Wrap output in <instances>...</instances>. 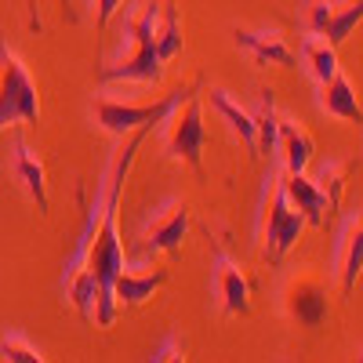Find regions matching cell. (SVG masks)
<instances>
[{"instance_id": "obj_1", "label": "cell", "mask_w": 363, "mask_h": 363, "mask_svg": "<svg viewBox=\"0 0 363 363\" xmlns=\"http://www.w3.org/2000/svg\"><path fill=\"white\" fill-rule=\"evenodd\" d=\"M160 124H142L138 131L124 135V149L116 153L113 160V171H109V193H106V207H102V218L95 225V233H91L87 240V247H84V272H91L99 284V298H95V320L91 323H99V327H113L116 320V298H113V280L120 277V272L128 269V258H124V244H120V229H116V215H120V196H124V182L135 167V157H138V149L142 142L153 135ZM77 269V272H80ZM73 277V272H69ZM66 280V277H62Z\"/></svg>"}, {"instance_id": "obj_2", "label": "cell", "mask_w": 363, "mask_h": 363, "mask_svg": "<svg viewBox=\"0 0 363 363\" xmlns=\"http://www.w3.org/2000/svg\"><path fill=\"white\" fill-rule=\"evenodd\" d=\"M37 120H40L37 80L29 77L22 58L0 40V131L11 124H37Z\"/></svg>"}, {"instance_id": "obj_3", "label": "cell", "mask_w": 363, "mask_h": 363, "mask_svg": "<svg viewBox=\"0 0 363 363\" xmlns=\"http://www.w3.org/2000/svg\"><path fill=\"white\" fill-rule=\"evenodd\" d=\"M157 15H160V4L153 0V4H145V11L128 26L135 51H131L128 58H120V62L99 69V80H102V84H113V80L160 84V77H164V62H160V55H157V48H153V26H157Z\"/></svg>"}, {"instance_id": "obj_4", "label": "cell", "mask_w": 363, "mask_h": 363, "mask_svg": "<svg viewBox=\"0 0 363 363\" xmlns=\"http://www.w3.org/2000/svg\"><path fill=\"white\" fill-rule=\"evenodd\" d=\"M193 91H196V84H193V87L174 91V95H167L164 102H153V106L113 102V99L95 95V102H91V116H95V124H99L102 131H109V135H116V138H124V135L138 131L142 124H167V116H171L182 102H186V99L193 95Z\"/></svg>"}, {"instance_id": "obj_5", "label": "cell", "mask_w": 363, "mask_h": 363, "mask_svg": "<svg viewBox=\"0 0 363 363\" xmlns=\"http://www.w3.org/2000/svg\"><path fill=\"white\" fill-rule=\"evenodd\" d=\"M301 229H306V218L291 207V200L280 186V174H272V196H269L265 218H262V255L269 262H280L301 240Z\"/></svg>"}, {"instance_id": "obj_6", "label": "cell", "mask_w": 363, "mask_h": 363, "mask_svg": "<svg viewBox=\"0 0 363 363\" xmlns=\"http://www.w3.org/2000/svg\"><path fill=\"white\" fill-rule=\"evenodd\" d=\"M171 124V135H167V157L174 160H186L193 171H200L203 164V145H207V128H203V106H200V95L186 99V109H174L167 116Z\"/></svg>"}, {"instance_id": "obj_7", "label": "cell", "mask_w": 363, "mask_h": 363, "mask_svg": "<svg viewBox=\"0 0 363 363\" xmlns=\"http://www.w3.org/2000/svg\"><path fill=\"white\" fill-rule=\"evenodd\" d=\"M189 233V207L182 200H167L164 207H157L149 222L142 225V236H138V255L149 258V255H164V251H178L182 240Z\"/></svg>"}, {"instance_id": "obj_8", "label": "cell", "mask_w": 363, "mask_h": 363, "mask_svg": "<svg viewBox=\"0 0 363 363\" xmlns=\"http://www.w3.org/2000/svg\"><path fill=\"white\" fill-rule=\"evenodd\" d=\"M327 284L316 272H294L284 287V309L301 327H320L327 320Z\"/></svg>"}, {"instance_id": "obj_9", "label": "cell", "mask_w": 363, "mask_h": 363, "mask_svg": "<svg viewBox=\"0 0 363 363\" xmlns=\"http://www.w3.org/2000/svg\"><path fill=\"white\" fill-rule=\"evenodd\" d=\"M335 269H338L342 291L349 294L359 280V269H363V218H359V211H352V215L345 218V225H342V233H338Z\"/></svg>"}, {"instance_id": "obj_10", "label": "cell", "mask_w": 363, "mask_h": 363, "mask_svg": "<svg viewBox=\"0 0 363 363\" xmlns=\"http://www.w3.org/2000/svg\"><path fill=\"white\" fill-rule=\"evenodd\" d=\"M236 44L251 51V58L258 66H280V69H294L298 58L287 48L280 29H236Z\"/></svg>"}, {"instance_id": "obj_11", "label": "cell", "mask_w": 363, "mask_h": 363, "mask_svg": "<svg viewBox=\"0 0 363 363\" xmlns=\"http://www.w3.org/2000/svg\"><path fill=\"white\" fill-rule=\"evenodd\" d=\"M280 186H284V193H287L291 207L298 211L301 218H306V225H316V229H323V225H327L330 207H327L323 193L316 189V182H313V178H306V171H301V174H280Z\"/></svg>"}, {"instance_id": "obj_12", "label": "cell", "mask_w": 363, "mask_h": 363, "mask_svg": "<svg viewBox=\"0 0 363 363\" xmlns=\"http://www.w3.org/2000/svg\"><path fill=\"white\" fill-rule=\"evenodd\" d=\"M11 174L15 182L29 193V200L37 203L40 215H48V174H44V164L40 157L29 149L22 138H15V160H11Z\"/></svg>"}, {"instance_id": "obj_13", "label": "cell", "mask_w": 363, "mask_h": 363, "mask_svg": "<svg viewBox=\"0 0 363 363\" xmlns=\"http://www.w3.org/2000/svg\"><path fill=\"white\" fill-rule=\"evenodd\" d=\"M215 291L222 298V309L229 316H247L251 313V284L240 272V265H233L225 255H218V269H215Z\"/></svg>"}, {"instance_id": "obj_14", "label": "cell", "mask_w": 363, "mask_h": 363, "mask_svg": "<svg viewBox=\"0 0 363 363\" xmlns=\"http://www.w3.org/2000/svg\"><path fill=\"white\" fill-rule=\"evenodd\" d=\"M277 149L287 174H301L313 160V135L306 128H298V120H280L277 124Z\"/></svg>"}, {"instance_id": "obj_15", "label": "cell", "mask_w": 363, "mask_h": 363, "mask_svg": "<svg viewBox=\"0 0 363 363\" xmlns=\"http://www.w3.org/2000/svg\"><path fill=\"white\" fill-rule=\"evenodd\" d=\"M320 109L327 116H338V120H352V124H359L363 120V109H359V99H356V91L349 84V77L338 69L330 80L320 84Z\"/></svg>"}, {"instance_id": "obj_16", "label": "cell", "mask_w": 363, "mask_h": 363, "mask_svg": "<svg viewBox=\"0 0 363 363\" xmlns=\"http://www.w3.org/2000/svg\"><path fill=\"white\" fill-rule=\"evenodd\" d=\"M207 99H211V106L218 109V116L225 120V124L236 131V138L244 142V149L251 157H258V138H255V116L240 106V102H233L229 99V91H222V87H211L207 91Z\"/></svg>"}, {"instance_id": "obj_17", "label": "cell", "mask_w": 363, "mask_h": 363, "mask_svg": "<svg viewBox=\"0 0 363 363\" xmlns=\"http://www.w3.org/2000/svg\"><path fill=\"white\" fill-rule=\"evenodd\" d=\"M164 284H167L164 269H157V272H128L124 269L113 280V298L120 301V306H142V301H149Z\"/></svg>"}, {"instance_id": "obj_18", "label": "cell", "mask_w": 363, "mask_h": 363, "mask_svg": "<svg viewBox=\"0 0 363 363\" xmlns=\"http://www.w3.org/2000/svg\"><path fill=\"white\" fill-rule=\"evenodd\" d=\"M301 58H306V66L316 77V84H323V80H330L338 73V48L330 44L323 33H309L306 37V44H301Z\"/></svg>"}, {"instance_id": "obj_19", "label": "cell", "mask_w": 363, "mask_h": 363, "mask_svg": "<svg viewBox=\"0 0 363 363\" xmlns=\"http://www.w3.org/2000/svg\"><path fill=\"white\" fill-rule=\"evenodd\" d=\"M255 116V138H258V153H277V124H280V116H277V99H272V91L265 87L262 91V106Z\"/></svg>"}, {"instance_id": "obj_20", "label": "cell", "mask_w": 363, "mask_h": 363, "mask_svg": "<svg viewBox=\"0 0 363 363\" xmlns=\"http://www.w3.org/2000/svg\"><path fill=\"white\" fill-rule=\"evenodd\" d=\"M359 18H363V0H349V4H342V8L330 11V22H327V29H323V37L335 44V48L345 44V40L356 33Z\"/></svg>"}, {"instance_id": "obj_21", "label": "cell", "mask_w": 363, "mask_h": 363, "mask_svg": "<svg viewBox=\"0 0 363 363\" xmlns=\"http://www.w3.org/2000/svg\"><path fill=\"white\" fill-rule=\"evenodd\" d=\"M153 48L160 55V62H171L182 51V26H178V11L164 8V22L153 26Z\"/></svg>"}, {"instance_id": "obj_22", "label": "cell", "mask_w": 363, "mask_h": 363, "mask_svg": "<svg viewBox=\"0 0 363 363\" xmlns=\"http://www.w3.org/2000/svg\"><path fill=\"white\" fill-rule=\"evenodd\" d=\"M345 174H349V164H338V160H327L320 171H316V189L323 193V200H327V207L335 211L338 203H342V193H345Z\"/></svg>"}, {"instance_id": "obj_23", "label": "cell", "mask_w": 363, "mask_h": 363, "mask_svg": "<svg viewBox=\"0 0 363 363\" xmlns=\"http://www.w3.org/2000/svg\"><path fill=\"white\" fill-rule=\"evenodd\" d=\"M0 356H4L8 363H44V352L37 345H29L22 335H8L4 342H0Z\"/></svg>"}, {"instance_id": "obj_24", "label": "cell", "mask_w": 363, "mask_h": 363, "mask_svg": "<svg viewBox=\"0 0 363 363\" xmlns=\"http://www.w3.org/2000/svg\"><path fill=\"white\" fill-rule=\"evenodd\" d=\"M330 11H335V4H330V0H309V15H306L309 33H323L327 22H330Z\"/></svg>"}, {"instance_id": "obj_25", "label": "cell", "mask_w": 363, "mask_h": 363, "mask_svg": "<svg viewBox=\"0 0 363 363\" xmlns=\"http://www.w3.org/2000/svg\"><path fill=\"white\" fill-rule=\"evenodd\" d=\"M153 363H171V359H186V349H182V342H178V335H167L157 349H153V356H149Z\"/></svg>"}, {"instance_id": "obj_26", "label": "cell", "mask_w": 363, "mask_h": 363, "mask_svg": "<svg viewBox=\"0 0 363 363\" xmlns=\"http://www.w3.org/2000/svg\"><path fill=\"white\" fill-rule=\"evenodd\" d=\"M120 4H124V0H95V8H99V33L109 26V18L120 11Z\"/></svg>"}]
</instances>
